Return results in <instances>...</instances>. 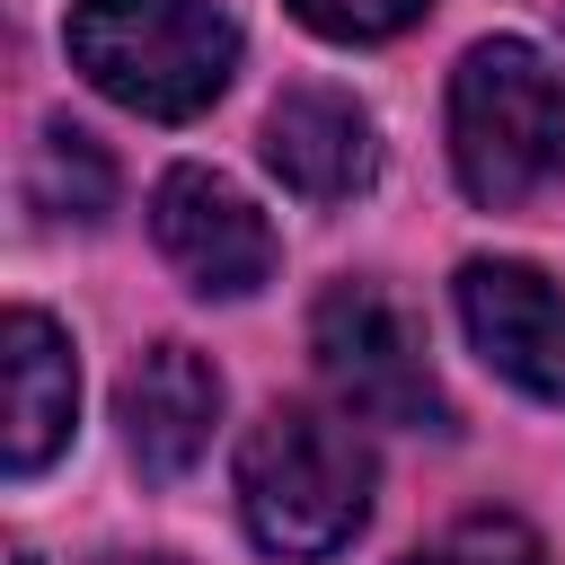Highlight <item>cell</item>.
<instances>
[{
    "mask_svg": "<svg viewBox=\"0 0 565 565\" xmlns=\"http://www.w3.org/2000/svg\"><path fill=\"white\" fill-rule=\"evenodd\" d=\"M212 424H221V371L194 344H150L124 371V450L150 477H185L212 450Z\"/></svg>",
    "mask_w": 565,
    "mask_h": 565,
    "instance_id": "7",
    "label": "cell"
},
{
    "mask_svg": "<svg viewBox=\"0 0 565 565\" xmlns=\"http://www.w3.org/2000/svg\"><path fill=\"white\" fill-rule=\"evenodd\" d=\"M62 35L88 88H106L150 124L203 115L238 71V26L212 0H79Z\"/></svg>",
    "mask_w": 565,
    "mask_h": 565,
    "instance_id": "2",
    "label": "cell"
},
{
    "mask_svg": "<svg viewBox=\"0 0 565 565\" xmlns=\"http://www.w3.org/2000/svg\"><path fill=\"white\" fill-rule=\"evenodd\" d=\"M291 9H300V26H318L335 44H380V35L415 26L433 0H291Z\"/></svg>",
    "mask_w": 565,
    "mask_h": 565,
    "instance_id": "12",
    "label": "cell"
},
{
    "mask_svg": "<svg viewBox=\"0 0 565 565\" xmlns=\"http://www.w3.org/2000/svg\"><path fill=\"white\" fill-rule=\"evenodd\" d=\"M265 159L291 194L309 203H344L371 185L380 168V141H371V115L344 97V88H282L274 115H265Z\"/></svg>",
    "mask_w": 565,
    "mask_h": 565,
    "instance_id": "8",
    "label": "cell"
},
{
    "mask_svg": "<svg viewBox=\"0 0 565 565\" xmlns=\"http://www.w3.org/2000/svg\"><path fill=\"white\" fill-rule=\"evenodd\" d=\"M238 512L274 556H335L371 521V450L318 406H274L238 441Z\"/></svg>",
    "mask_w": 565,
    "mask_h": 565,
    "instance_id": "1",
    "label": "cell"
},
{
    "mask_svg": "<svg viewBox=\"0 0 565 565\" xmlns=\"http://www.w3.org/2000/svg\"><path fill=\"white\" fill-rule=\"evenodd\" d=\"M150 238L212 300H247L256 282H274V230L221 168H168L150 194Z\"/></svg>",
    "mask_w": 565,
    "mask_h": 565,
    "instance_id": "5",
    "label": "cell"
},
{
    "mask_svg": "<svg viewBox=\"0 0 565 565\" xmlns=\"http://www.w3.org/2000/svg\"><path fill=\"white\" fill-rule=\"evenodd\" d=\"M0 371H9V477H35L62 441H71V406H79V371L53 318L18 309L0 327Z\"/></svg>",
    "mask_w": 565,
    "mask_h": 565,
    "instance_id": "9",
    "label": "cell"
},
{
    "mask_svg": "<svg viewBox=\"0 0 565 565\" xmlns=\"http://www.w3.org/2000/svg\"><path fill=\"white\" fill-rule=\"evenodd\" d=\"M26 194H35V212H53V221H106V203H115V159H106L79 124H53V132L35 141Z\"/></svg>",
    "mask_w": 565,
    "mask_h": 565,
    "instance_id": "10",
    "label": "cell"
},
{
    "mask_svg": "<svg viewBox=\"0 0 565 565\" xmlns=\"http://www.w3.org/2000/svg\"><path fill=\"white\" fill-rule=\"evenodd\" d=\"M309 353L327 371V388L371 415V424H415V433H450V397L433 380V353H424V327L371 291V282H335L309 318Z\"/></svg>",
    "mask_w": 565,
    "mask_h": 565,
    "instance_id": "4",
    "label": "cell"
},
{
    "mask_svg": "<svg viewBox=\"0 0 565 565\" xmlns=\"http://www.w3.org/2000/svg\"><path fill=\"white\" fill-rule=\"evenodd\" d=\"M459 327L468 344L530 397L565 406V291L539 274V265H512V256H477L459 274Z\"/></svg>",
    "mask_w": 565,
    "mask_h": 565,
    "instance_id": "6",
    "label": "cell"
},
{
    "mask_svg": "<svg viewBox=\"0 0 565 565\" xmlns=\"http://www.w3.org/2000/svg\"><path fill=\"white\" fill-rule=\"evenodd\" d=\"M406 565H547V556H539V539L512 512H477V521L441 530L424 556H406Z\"/></svg>",
    "mask_w": 565,
    "mask_h": 565,
    "instance_id": "11",
    "label": "cell"
},
{
    "mask_svg": "<svg viewBox=\"0 0 565 565\" xmlns=\"http://www.w3.org/2000/svg\"><path fill=\"white\" fill-rule=\"evenodd\" d=\"M450 159L459 185L494 212L547 194L565 177V71L521 35L477 44L450 71Z\"/></svg>",
    "mask_w": 565,
    "mask_h": 565,
    "instance_id": "3",
    "label": "cell"
}]
</instances>
